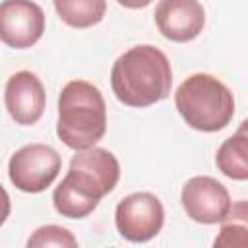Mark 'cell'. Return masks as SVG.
Returning a JSON list of instances; mask_svg holds the SVG:
<instances>
[{"label":"cell","mask_w":248,"mask_h":248,"mask_svg":"<svg viewBox=\"0 0 248 248\" xmlns=\"http://www.w3.org/2000/svg\"><path fill=\"white\" fill-rule=\"evenodd\" d=\"M120 6L128 8V10H140V8H145L149 6L153 0H116Z\"/></svg>","instance_id":"9a60e30c"},{"label":"cell","mask_w":248,"mask_h":248,"mask_svg":"<svg viewBox=\"0 0 248 248\" xmlns=\"http://www.w3.org/2000/svg\"><path fill=\"white\" fill-rule=\"evenodd\" d=\"M120 178L118 159L103 147L78 151L66 176L52 192L54 209L68 219H83L110 194Z\"/></svg>","instance_id":"6da1fadb"},{"label":"cell","mask_w":248,"mask_h":248,"mask_svg":"<svg viewBox=\"0 0 248 248\" xmlns=\"http://www.w3.org/2000/svg\"><path fill=\"white\" fill-rule=\"evenodd\" d=\"M246 122L238 128L236 134L227 138L215 155V165L217 169L232 178V180H246L248 178V143H246Z\"/></svg>","instance_id":"8fae6325"},{"label":"cell","mask_w":248,"mask_h":248,"mask_svg":"<svg viewBox=\"0 0 248 248\" xmlns=\"http://www.w3.org/2000/svg\"><path fill=\"white\" fill-rule=\"evenodd\" d=\"M165 223V207L151 192H134L122 198L114 211V225L122 238L147 242L157 236Z\"/></svg>","instance_id":"8992f818"},{"label":"cell","mask_w":248,"mask_h":248,"mask_svg":"<svg viewBox=\"0 0 248 248\" xmlns=\"http://www.w3.org/2000/svg\"><path fill=\"white\" fill-rule=\"evenodd\" d=\"M27 246L29 248H45V246L74 248L78 246V240L68 229L60 225H43L27 238Z\"/></svg>","instance_id":"4fadbf2b"},{"label":"cell","mask_w":248,"mask_h":248,"mask_svg":"<svg viewBox=\"0 0 248 248\" xmlns=\"http://www.w3.org/2000/svg\"><path fill=\"white\" fill-rule=\"evenodd\" d=\"M12 211V202H10V194L6 192V188L0 184V227L6 223V219L10 217Z\"/></svg>","instance_id":"5bb4252c"},{"label":"cell","mask_w":248,"mask_h":248,"mask_svg":"<svg viewBox=\"0 0 248 248\" xmlns=\"http://www.w3.org/2000/svg\"><path fill=\"white\" fill-rule=\"evenodd\" d=\"M45 33V12L33 0L0 2V41L12 48H29Z\"/></svg>","instance_id":"ba28073f"},{"label":"cell","mask_w":248,"mask_h":248,"mask_svg":"<svg viewBox=\"0 0 248 248\" xmlns=\"http://www.w3.org/2000/svg\"><path fill=\"white\" fill-rule=\"evenodd\" d=\"M4 103L12 120L19 126H33L41 120L46 105L43 81L29 70H19L6 81Z\"/></svg>","instance_id":"9c48e42d"},{"label":"cell","mask_w":248,"mask_h":248,"mask_svg":"<svg viewBox=\"0 0 248 248\" xmlns=\"http://www.w3.org/2000/svg\"><path fill=\"white\" fill-rule=\"evenodd\" d=\"M60 167L62 159L54 147L46 143H29L10 157L8 176L17 190L39 194L56 180Z\"/></svg>","instance_id":"5b68a950"},{"label":"cell","mask_w":248,"mask_h":248,"mask_svg":"<svg viewBox=\"0 0 248 248\" xmlns=\"http://www.w3.org/2000/svg\"><path fill=\"white\" fill-rule=\"evenodd\" d=\"M107 132L103 93L85 79L68 81L58 95L56 134L64 145L81 151L93 147Z\"/></svg>","instance_id":"3957f363"},{"label":"cell","mask_w":248,"mask_h":248,"mask_svg":"<svg viewBox=\"0 0 248 248\" xmlns=\"http://www.w3.org/2000/svg\"><path fill=\"white\" fill-rule=\"evenodd\" d=\"M58 17L74 27L87 29L103 21L107 14V0H52Z\"/></svg>","instance_id":"7c38bea8"},{"label":"cell","mask_w":248,"mask_h":248,"mask_svg":"<svg viewBox=\"0 0 248 248\" xmlns=\"http://www.w3.org/2000/svg\"><path fill=\"white\" fill-rule=\"evenodd\" d=\"M174 105L184 122L198 132H219L234 116L231 89L211 74L188 76L174 93Z\"/></svg>","instance_id":"277c9868"},{"label":"cell","mask_w":248,"mask_h":248,"mask_svg":"<svg viewBox=\"0 0 248 248\" xmlns=\"http://www.w3.org/2000/svg\"><path fill=\"white\" fill-rule=\"evenodd\" d=\"M153 16L159 33L172 43L194 41L205 25V10L198 0H159Z\"/></svg>","instance_id":"30bf717a"},{"label":"cell","mask_w":248,"mask_h":248,"mask_svg":"<svg viewBox=\"0 0 248 248\" xmlns=\"http://www.w3.org/2000/svg\"><path fill=\"white\" fill-rule=\"evenodd\" d=\"M172 70L167 54L153 45H138L120 54L110 70L114 97L134 108L155 105L169 97Z\"/></svg>","instance_id":"7a4b0ae2"},{"label":"cell","mask_w":248,"mask_h":248,"mask_svg":"<svg viewBox=\"0 0 248 248\" xmlns=\"http://www.w3.org/2000/svg\"><path fill=\"white\" fill-rule=\"evenodd\" d=\"M186 215L202 225H217L229 219L232 202L229 190L213 176H192L180 194Z\"/></svg>","instance_id":"52a82bcc"}]
</instances>
